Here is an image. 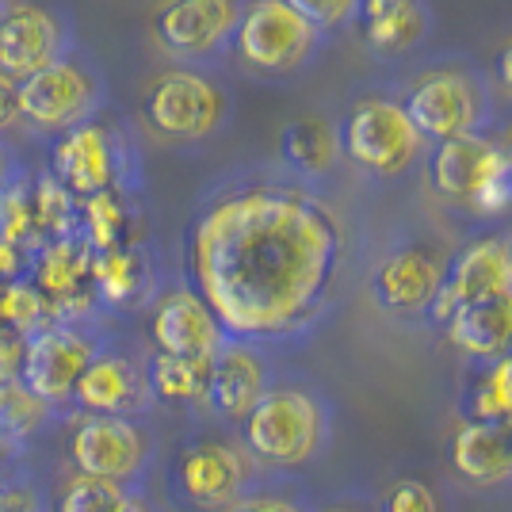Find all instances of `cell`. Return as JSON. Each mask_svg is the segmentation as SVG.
Wrapping results in <instances>:
<instances>
[{"label": "cell", "mask_w": 512, "mask_h": 512, "mask_svg": "<svg viewBox=\"0 0 512 512\" xmlns=\"http://www.w3.org/2000/svg\"><path fill=\"white\" fill-rule=\"evenodd\" d=\"M50 413L39 394H31L20 379L0 383V436L4 440H31L50 425Z\"/></svg>", "instance_id": "obj_28"}, {"label": "cell", "mask_w": 512, "mask_h": 512, "mask_svg": "<svg viewBox=\"0 0 512 512\" xmlns=\"http://www.w3.org/2000/svg\"><path fill=\"white\" fill-rule=\"evenodd\" d=\"M402 107H406L413 130L421 138H436V142L463 138L478 123V92L455 69H432V73H425L406 92Z\"/></svg>", "instance_id": "obj_12"}, {"label": "cell", "mask_w": 512, "mask_h": 512, "mask_svg": "<svg viewBox=\"0 0 512 512\" xmlns=\"http://www.w3.org/2000/svg\"><path fill=\"white\" fill-rule=\"evenodd\" d=\"M127 493L130 490H123V486H111V482L88 478V474H73L62 486L58 512H115Z\"/></svg>", "instance_id": "obj_31"}, {"label": "cell", "mask_w": 512, "mask_h": 512, "mask_svg": "<svg viewBox=\"0 0 512 512\" xmlns=\"http://www.w3.org/2000/svg\"><path fill=\"white\" fill-rule=\"evenodd\" d=\"M509 260H512V237H509Z\"/></svg>", "instance_id": "obj_42"}, {"label": "cell", "mask_w": 512, "mask_h": 512, "mask_svg": "<svg viewBox=\"0 0 512 512\" xmlns=\"http://www.w3.org/2000/svg\"><path fill=\"white\" fill-rule=\"evenodd\" d=\"M493 69H497V77H501V85L512 92V35L505 39V46L497 50V58H493Z\"/></svg>", "instance_id": "obj_39"}, {"label": "cell", "mask_w": 512, "mask_h": 512, "mask_svg": "<svg viewBox=\"0 0 512 512\" xmlns=\"http://www.w3.org/2000/svg\"><path fill=\"white\" fill-rule=\"evenodd\" d=\"M31 211H35V226L50 230V234L65 237L69 222H73V195L65 192L54 176H43L31 192Z\"/></svg>", "instance_id": "obj_32"}, {"label": "cell", "mask_w": 512, "mask_h": 512, "mask_svg": "<svg viewBox=\"0 0 512 512\" xmlns=\"http://www.w3.org/2000/svg\"><path fill=\"white\" fill-rule=\"evenodd\" d=\"M96 360V341L73 321H50L27 337L20 383L46 406H69L85 367Z\"/></svg>", "instance_id": "obj_6"}, {"label": "cell", "mask_w": 512, "mask_h": 512, "mask_svg": "<svg viewBox=\"0 0 512 512\" xmlns=\"http://www.w3.org/2000/svg\"><path fill=\"white\" fill-rule=\"evenodd\" d=\"M360 20L367 43L383 54H394L425 35V4L421 0H360Z\"/></svg>", "instance_id": "obj_23"}, {"label": "cell", "mask_w": 512, "mask_h": 512, "mask_svg": "<svg viewBox=\"0 0 512 512\" xmlns=\"http://www.w3.org/2000/svg\"><path fill=\"white\" fill-rule=\"evenodd\" d=\"M493 153L497 146L478 138V134H463V138H448L440 142L432 153V165H428V180L432 188L451 199V203H474L482 184H486V172L493 165Z\"/></svg>", "instance_id": "obj_21"}, {"label": "cell", "mask_w": 512, "mask_h": 512, "mask_svg": "<svg viewBox=\"0 0 512 512\" xmlns=\"http://www.w3.org/2000/svg\"><path fill=\"white\" fill-rule=\"evenodd\" d=\"M222 115H226L222 88L188 69H169L153 77L142 92V119L150 123V130L172 142L207 138L222 123Z\"/></svg>", "instance_id": "obj_4"}, {"label": "cell", "mask_w": 512, "mask_h": 512, "mask_svg": "<svg viewBox=\"0 0 512 512\" xmlns=\"http://www.w3.org/2000/svg\"><path fill=\"white\" fill-rule=\"evenodd\" d=\"M279 153L299 172H329L341 157V134L325 119H295L279 130Z\"/></svg>", "instance_id": "obj_24"}, {"label": "cell", "mask_w": 512, "mask_h": 512, "mask_svg": "<svg viewBox=\"0 0 512 512\" xmlns=\"http://www.w3.org/2000/svg\"><path fill=\"white\" fill-rule=\"evenodd\" d=\"M440 283H444V264L428 249H398L375 268L371 295L394 314H413L432 306Z\"/></svg>", "instance_id": "obj_17"}, {"label": "cell", "mask_w": 512, "mask_h": 512, "mask_svg": "<svg viewBox=\"0 0 512 512\" xmlns=\"http://www.w3.org/2000/svg\"><path fill=\"white\" fill-rule=\"evenodd\" d=\"M23 348H27V337H20V333H12V329H4V325H0V383L20 379Z\"/></svg>", "instance_id": "obj_36"}, {"label": "cell", "mask_w": 512, "mask_h": 512, "mask_svg": "<svg viewBox=\"0 0 512 512\" xmlns=\"http://www.w3.org/2000/svg\"><path fill=\"white\" fill-rule=\"evenodd\" d=\"M50 302L46 295L35 287V283H23V279H12L4 291H0V325L20 333V337H31L39 333L43 325H50Z\"/></svg>", "instance_id": "obj_29"}, {"label": "cell", "mask_w": 512, "mask_h": 512, "mask_svg": "<svg viewBox=\"0 0 512 512\" xmlns=\"http://www.w3.org/2000/svg\"><path fill=\"white\" fill-rule=\"evenodd\" d=\"M470 417H474V421H493V425L512 428V356L493 360L490 375L474 390Z\"/></svg>", "instance_id": "obj_30"}, {"label": "cell", "mask_w": 512, "mask_h": 512, "mask_svg": "<svg viewBox=\"0 0 512 512\" xmlns=\"http://www.w3.org/2000/svg\"><path fill=\"white\" fill-rule=\"evenodd\" d=\"M65 27L39 4H16L0 20V73L27 81L46 65L62 62Z\"/></svg>", "instance_id": "obj_15"}, {"label": "cell", "mask_w": 512, "mask_h": 512, "mask_svg": "<svg viewBox=\"0 0 512 512\" xmlns=\"http://www.w3.org/2000/svg\"><path fill=\"white\" fill-rule=\"evenodd\" d=\"M283 4L295 16H302L314 31H333L360 12V0H283Z\"/></svg>", "instance_id": "obj_34"}, {"label": "cell", "mask_w": 512, "mask_h": 512, "mask_svg": "<svg viewBox=\"0 0 512 512\" xmlns=\"http://www.w3.org/2000/svg\"><path fill=\"white\" fill-rule=\"evenodd\" d=\"M146 383L150 394L172 406H192L207 402V386H211V360H188V356H165L157 352L146 367Z\"/></svg>", "instance_id": "obj_25"}, {"label": "cell", "mask_w": 512, "mask_h": 512, "mask_svg": "<svg viewBox=\"0 0 512 512\" xmlns=\"http://www.w3.org/2000/svg\"><path fill=\"white\" fill-rule=\"evenodd\" d=\"M234 43L241 62L256 73H291L310 58L318 31L283 0H253L237 16Z\"/></svg>", "instance_id": "obj_5"}, {"label": "cell", "mask_w": 512, "mask_h": 512, "mask_svg": "<svg viewBox=\"0 0 512 512\" xmlns=\"http://www.w3.org/2000/svg\"><path fill=\"white\" fill-rule=\"evenodd\" d=\"M100 88L81 65L54 62L20 81V115L43 130H73L96 111Z\"/></svg>", "instance_id": "obj_9"}, {"label": "cell", "mask_w": 512, "mask_h": 512, "mask_svg": "<svg viewBox=\"0 0 512 512\" xmlns=\"http://www.w3.org/2000/svg\"><path fill=\"white\" fill-rule=\"evenodd\" d=\"M123 172L119 138L100 123H81L65 130L50 150V176L62 184L73 199L111 192Z\"/></svg>", "instance_id": "obj_10"}, {"label": "cell", "mask_w": 512, "mask_h": 512, "mask_svg": "<svg viewBox=\"0 0 512 512\" xmlns=\"http://www.w3.org/2000/svg\"><path fill=\"white\" fill-rule=\"evenodd\" d=\"M268 390V367L245 341H226L211 360L207 402L226 421H245Z\"/></svg>", "instance_id": "obj_18"}, {"label": "cell", "mask_w": 512, "mask_h": 512, "mask_svg": "<svg viewBox=\"0 0 512 512\" xmlns=\"http://www.w3.org/2000/svg\"><path fill=\"white\" fill-rule=\"evenodd\" d=\"M153 459L150 432L134 417H96L81 413V421L69 432V463L77 474L100 478L111 486H138Z\"/></svg>", "instance_id": "obj_3"}, {"label": "cell", "mask_w": 512, "mask_h": 512, "mask_svg": "<svg viewBox=\"0 0 512 512\" xmlns=\"http://www.w3.org/2000/svg\"><path fill=\"white\" fill-rule=\"evenodd\" d=\"M226 512H302V505L291 497H279V493H249Z\"/></svg>", "instance_id": "obj_37"}, {"label": "cell", "mask_w": 512, "mask_h": 512, "mask_svg": "<svg viewBox=\"0 0 512 512\" xmlns=\"http://www.w3.org/2000/svg\"><path fill=\"white\" fill-rule=\"evenodd\" d=\"M383 512H440V501H436V493L428 490L425 482L406 478V482H394L390 486Z\"/></svg>", "instance_id": "obj_35"}, {"label": "cell", "mask_w": 512, "mask_h": 512, "mask_svg": "<svg viewBox=\"0 0 512 512\" xmlns=\"http://www.w3.org/2000/svg\"><path fill=\"white\" fill-rule=\"evenodd\" d=\"M470 207L478 214H497L505 211V207H512V150L497 146L493 165L486 172V184H482V192H478V199Z\"/></svg>", "instance_id": "obj_33"}, {"label": "cell", "mask_w": 512, "mask_h": 512, "mask_svg": "<svg viewBox=\"0 0 512 512\" xmlns=\"http://www.w3.org/2000/svg\"><path fill=\"white\" fill-rule=\"evenodd\" d=\"M451 467L470 486H497L512 478V428L467 421L451 440Z\"/></svg>", "instance_id": "obj_19"}, {"label": "cell", "mask_w": 512, "mask_h": 512, "mask_svg": "<svg viewBox=\"0 0 512 512\" xmlns=\"http://www.w3.org/2000/svg\"><path fill=\"white\" fill-rule=\"evenodd\" d=\"M35 287L46 295V302L54 299L58 306L65 302L85 306L92 299V249L77 237L50 241L35 268Z\"/></svg>", "instance_id": "obj_22"}, {"label": "cell", "mask_w": 512, "mask_h": 512, "mask_svg": "<svg viewBox=\"0 0 512 512\" xmlns=\"http://www.w3.org/2000/svg\"><path fill=\"white\" fill-rule=\"evenodd\" d=\"M249 459L226 440H192L180 448L172 467V486L180 501L203 512H226L245 497Z\"/></svg>", "instance_id": "obj_8"}, {"label": "cell", "mask_w": 512, "mask_h": 512, "mask_svg": "<svg viewBox=\"0 0 512 512\" xmlns=\"http://www.w3.org/2000/svg\"><path fill=\"white\" fill-rule=\"evenodd\" d=\"M146 287V260L138 249L119 245L107 253H92V291L107 302H130Z\"/></svg>", "instance_id": "obj_26"}, {"label": "cell", "mask_w": 512, "mask_h": 512, "mask_svg": "<svg viewBox=\"0 0 512 512\" xmlns=\"http://www.w3.org/2000/svg\"><path fill=\"white\" fill-rule=\"evenodd\" d=\"M150 398L146 371H138L119 352H96V360L88 363L73 390V406L96 417H138L150 406Z\"/></svg>", "instance_id": "obj_16"}, {"label": "cell", "mask_w": 512, "mask_h": 512, "mask_svg": "<svg viewBox=\"0 0 512 512\" xmlns=\"http://www.w3.org/2000/svg\"><path fill=\"white\" fill-rule=\"evenodd\" d=\"M150 337L157 352L165 356H188V360H214L222 344L230 341L222 333L211 306L195 295L192 287H172L165 291L150 318Z\"/></svg>", "instance_id": "obj_13"}, {"label": "cell", "mask_w": 512, "mask_h": 512, "mask_svg": "<svg viewBox=\"0 0 512 512\" xmlns=\"http://www.w3.org/2000/svg\"><path fill=\"white\" fill-rule=\"evenodd\" d=\"M344 260L341 218L302 188L218 192L188 234L192 291L230 341L299 333L333 299Z\"/></svg>", "instance_id": "obj_1"}, {"label": "cell", "mask_w": 512, "mask_h": 512, "mask_svg": "<svg viewBox=\"0 0 512 512\" xmlns=\"http://www.w3.org/2000/svg\"><path fill=\"white\" fill-rule=\"evenodd\" d=\"M4 12H8V8H4V0H0V20H4Z\"/></svg>", "instance_id": "obj_41"}, {"label": "cell", "mask_w": 512, "mask_h": 512, "mask_svg": "<svg viewBox=\"0 0 512 512\" xmlns=\"http://www.w3.org/2000/svg\"><path fill=\"white\" fill-rule=\"evenodd\" d=\"M505 291H512L509 241L505 237H482V241H474L455 256L451 268H444V283H440L428 310H432L436 325H444L455 310L490 299V295H505Z\"/></svg>", "instance_id": "obj_11"}, {"label": "cell", "mask_w": 512, "mask_h": 512, "mask_svg": "<svg viewBox=\"0 0 512 512\" xmlns=\"http://www.w3.org/2000/svg\"><path fill=\"white\" fill-rule=\"evenodd\" d=\"M237 0H161L153 12V35L169 54L199 58L234 35Z\"/></svg>", "instance_id": "obj_14"}, {"label": "cell", "mask_w": 512, "mask_h": 512, "mask_svg": "<svg viewBox=\"0 0 512 512\" xmlns=\"http://www.w3.org/2000/svg\"><path fill=\"white\" fill-rule=\"evenodd\" d=\"M444 329H448V341L467 356H478V360L512 356V291L455 310L444 321Z\"/></svg>", "instance_id": "obj_20"}, {"label": "cell", "mask_w": 512, "mask_h": 512, "mask_svg": "<svg viewBox=\"0 0 512 512\" xmlns=\"http://www.w3.org/2000/svg\"><path fill=\"white\" fill-rule=\"evenodd\" d=\"M341 146L363 169L379 172V176H394L417 157L421 134L409 123L406 107L371 96V100H360L352 107V115L344 123Z\"/></svg>", "instance_id": "obj_7"}, {"label": "cell", "mask_w": 512, "mask_h": 512, "mask_svg": "<svg viewBox=\"0 0 512 512\" xmlns=\"http://www.w3.org/2000/svg\"><path fill=\"white\" fill-rule=\"evenodd\" d=\"M325 444V406L302 386H268L245 417V448L256 463L295 470Z\"/></svg>", "instance_id": "obj_2"}, {"label": "cell", "mask_w": 512, "mask_h": 512, "mask_svg": "<svg viewBox=\"0 0 512 512\" xmlns=\"http://www.w3.org/2000/svg\"><path fill=\"white\" fill-rule=\"evenodd\" d=\"M23 115H20V81L0 73V130L16 127Z\"/></svg>", "instance_id": "obj_38"}, {"label": "cell", "mask_w": 512, "mask_h": 512, "mask_svg": "<svg viewBox=\"0 0 512 512\" xmlns=\"http://www.w3.org/2000/svg\"><path fill=\"white\" fill-rule=\"evenodd\" d=\"M321 512H367V509H356V505H329V509Z\"/></svg>", "instance_id": "obj_40"}, {"label": "cell", "mask_w": 512, "mask_h": 512, "mask_svg": "<svg viewBox=\"0 0 512 512\" xmlns=\"http://www.w3.org/2000/svg\"><path fill=\"white\" fill-rule=\"evenodd\" d=\"M81 222H85V245L92 253L127 245V203L115 188L81 199Z\"/></svg>", "instance_id": "obj_27"}]
</instances>
